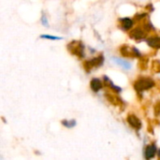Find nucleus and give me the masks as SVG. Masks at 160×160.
<instances>
[{
  "instance_id": "obj_5",
  "label": "nucleus",
  "mask_w": 160,
  "mask_h": 160,
  "mask_svg": "<svg viewBox=\"0 0 160 160\" xmlns=\"http://www.w3.org/2000/svg\"><path fill=\"white\" fill-rule=\"evenodd\" d=\"M158 152V149H157V146L155 144L153 145H149L146 149H145V152H144V157L146 159H150V158H153L156 155V153Z\"/></svg>"
},
{
  "instance_id": "obj_10",
  "label": "nucleus",
  "mask_w": 160,
  "mask_h": 160,
  "mask_svg": "<svg viewBox=\"0 0 160 160\" xmlns=\"http://www.w3.org/2000/svg\"><path fill=\"white\" fill-rule=\"evenodd\" d=\"M113 60L116 62V64H117V65H119V66L123 67L125 69H130V68H131V65H130L128 62H127V61H125V60H123V59H120V58H116V57H114V58H113Z\"/></svg>"
},
{
  "instance_id": "obj_12",
  "label": "nucleus",
  "mask_w": 160,
  "mask_h": 160,
  "mask_svg": "<svg viewBox=\"0 0 160 160\" xmlns=\"http://www.w3.org/2000/svg\"><path fill=\"white\" fill-rule=\"evenodd\" d=\"M62 125L68 128H74L76 126V121L75 120H63L62 121Z\"/></svg>"
},
{
  "instance_id": "obj_1",
  "label": "nucleus",
  "mask_w": 160,
  "mask_h": 160,
  "mask_svg": "<svg viewBox=\"0 0 160 160\" xmlns=\"http://www.w3.org/2000/svg\"><path fill=\"white\" fill-rule=\"evenodd\" d=\"M154 85H155V82L152 79L142 78L134 83V88L140 93V92H142V91H145V90L152 88Z\"/></svg>"
},
{
  "instance_id": "obj_9",
  "label": "nucleus",
  "mask_w": 160,
  "mask_h": 160,
  "mask_svg": "<svg viewBox=\"0 0 160 160\" xmlns=\"http://www.w3.org/2000/svg\"><path fill=\"white\" fill-rule=\"evenodd\" d=\"M91 88H92V90L94 91V92H98L101 88H102V83H101V82L98 80V79H93L92 81H91Z\"/></svg>"
},
{
  "instance_id": "obj_11",
  "label": "nucleus",
  "mask_w": 160,
  "mask_h": 160,
  "mask_svg": "<svg viewBox=\"0 0 160 160\" xmlns=\"http://www.w3.org/2000/svg\"><path fill=\"white\" fill-rule=\"evenodd\" d=\"M104 81H105V84H110V87L111 88H112L113 90H115V91H117V92H121V88L120 87H117V86H115L112 82V81L107 77V76H104Z\"/></svg>"
},
{
  "instance_id": "obj_15",
  "label": "nucleus",
  "mask_w": 160,
  "mask_h": 160,
  "mask_svg": "<svg viewBox=\"0 0 160 160\" xmlns=\"http://www.w3.org/2000/svg\"><path fill=\"white\" fill-rule=\"evenodd\" d=\"M158 156L159 157V158H160V149H158Z\"/></svg>"
},
{
  "instance_id": "obj_13",
  "label": "nucleus",
  "mask_w": 160,
  "mask_h": 160,
  "mask_svg": "<svg viewBox=\"0 0 160 160\" xmlns=\"http://www.w3.org/2000/svg\"><path fill=\"white\" fill-rule=\"evenodd\" d=\"M40 38H47V39H52V40H56V39H61V38H60V37L49 36V35H41Z\"/></svg>"
},
{
  "instance_id": "obj_7",
  "label": "nucleus",
  "mask_w": 160,
  "mask_h": 160,
  "mask_svg": "<svg viewBox=\"0 0 160 160\" xmlns=\"http://www.w3.org/2000/svg\"><path fill=\"white\" fill-rule=\"evenodd\" d=\"M130 37L139 40V39H142L145 37V33L141 28H136L130 33Z\"/></svg>"
},
{
  "instance_id": "obj_8",
  "label": "nucleus",
  "mask_w": 160,
  "mask_h": 160,
  "mask_svg": "<svg viewBox=\"0 0 160 160\" xmlns=\"http://www.w3.org/2000/svg\"><path fill=\"white\" fill-rule=\"evenodd\" d=\"M120 22H121L122 27L125 30L130 29L133 25V21L130 18H122V19H120Z\"/></svg>"
},
{
  "instance_id": "obj_4",
  "label": "nucleus",
  "mask_w": 160,
  "mask_h": 160,
  "mask_svg": "<svg viewBox=\"0 0 160 160\" xmlns=\"http://www.w3.org/2000/svg\"><path fill=\"white\" fill-rule=\"evenodd\" d=\"M102 64H103V56H98V57H96V58L92 59L91 61L86 62L85 68L87 70H89V69H91L92 67H99Z\"/></svg>"
},
{
  "instance_id": "obj_6",
  "label": "nucleus",
  "mask_w": 160,
  "mask_h": 160,
  "mask_svg": "<svg viewBox=\"0 0 160 160\" xmlns=\"http://www.w3.org/2000/svg\"><path fill=\"white\" fill-rule=\"evenodd\" d=\"M147 43L150 47L155 49H160V38L159 37H152L147 39Z\"/></svg>"
},
{
  "instance_id": "obj_2",
  "label": "nucleus",
  "mask_w": 160,
  "mask_h": 160,
  "mask_svg": "<svg viewBox=\"0 0 160 160\" xmlns=\"http://www.w3.org/2000/svg\"><path fill=\"white\" fill-rule=\"evenodd\" d=\"M68 50L71 53L78 55L80 57H83L84 56V52H83V44L80 41H72L68 44Z\"/></svg>"
},
{
  "instance_id": "obj_14",
  "label": "nucleus",
  "mask_w": 160,
  "mask_h": 160,
  "mask_svg": "<svg viewBox=\"0 0 160 160\" xmlns=\"http://www.w3.org/2000/svg\"><path fill=\"white\" fill-rule=\"evenodd\" d=\"M41 22H42V24L45 25V26H48V21H47V18L45 15H42V18H41Z\"/></svg>"
},
{
  "instance_id": "obj_3",
  "label": "nucleus",
  "mask_w": 160,
  "mask_h": 160,
  "mask_svg": "<svg viewBox=\"0 0 160 160\" xmlns=\"http://www.w3.org/2000/svg\"><path fill=\"white\" fill-rule=\"evenodd\" d=\"M128 122L135 129H141V128H142V122H141V120L137 116H135L133 114H130V115L128 116Z\"/></svg>"
}]
</instances>
